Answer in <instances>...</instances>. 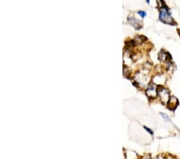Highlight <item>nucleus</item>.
I'll use <instances>...</instances> for the list:
<instances>
[{
  "label": "nucleus",
  "mask_w": 180,
  "mask_h": 159,
  "mask_svg": "<svg viewBox=\"0 0 180 159\" xmlns=\"http://www.w3.org/2000/svg\"><path fill=\"white\" fill-rule=\"evenodd\" d=\"M159 20L164 23L167 24H174L175 21L173 20L171 14L169 13V10L166 7V6H164L160 8V12H159Z\"/></svg>",
  "instance_id": "nucleus-1"
},
{
  "label": "nucleus",
  "mask_w": 180,
  "mask_h": 159,
  "mask_svg": "<svg viewBox=\"0 0 180 159\" xmlns=\"http://www.w3.org/2000/svg\"><path fill=\"white\" fill-rule=\"evenodd\" d=\"M158 96L162 103L163 105H167L170 98H171L169 90L166 89V88H164L163 86H158Z\"/></svg>",
  "instance_id": "nucleus-2"
},
{
  "label": "nucleus",
  "mask_w": 180,
  "mask_h": 159,
  "mask_svg": "<svg viewBox=\"0 0 180 159\" xmlns=\"http://www.w3.org/2000/svg\"><path fill=\"white\" fill-rule=\"evenodd\" d=\"M135 81L138 85L141 87H146L149 85V76L147 73H138L135 76Z\"/></svg>",
  "instance_id": "nucleus-3"
},
{
  "label": "nucleus",
  "mask_w": 180,
  "mask_h": 159,
  "mask_svg": "<svg viewBox=\"0 0 180 159\" xmlns=\"http://www.w3.org/2000/svg\"><path fill=\"white\" fill-rule=\"evenodd\" d=\"M158 87L155 84H151L148 85V88L146 90V94L147 97L150 99H155L158 97Z\"/></svg>",
  "instance_id": "nucleus-4"
},
{
  "label": "nucleus",
  "mask_w": 180,
  "mask_h": 159,
  "mask_svg": "<svg viewBox=\"0 0 180 159\" xmlns=\"http://www.w3.org/2000/svg\"><path fill=\"white\" fill-rule=\"evenodd\" d=\"M179 105V101H178V99L175 97H171L170 98L169 101L167 103V107L168 109H171V110H175L176 109V107Z\"/></svg>",
  "instance_id": "nucleus-5"
},
{
  "label": "nucleus",
  "mask_w": 180,
  "mask_h": 159,
  "mask_svg": "<svg viewBox=\"0 0 180 159\" xmlns=\"http://www.w3.org/2000/svg\"><path fill=\"white\" fill-rule=\"evenodd\" d=\"M129 23L136 29H140L142 28V26H143L142 23L139 20H136L135 18H131V17L129 18Z\"/></svg>",
  "instance_id": "nucleus-6"
},
{
  "label": "nucleus",
  "mask_w": 180,
  "mask_h": 159,
  "mask_svg": "<svg viewBox=\"0 0 180 159\" xmlns=\"http://www.w3.org/2000/svg\"><path fill=\"white\" fill-rule=\"evenodd\" d=\"M138 14H139V15L142 17V18H144V17L147 15V13H146V12H145V11H139V12H138Z\"/></svg>",
  "instance_id": "nucleus-7"
},
{
  "label": "nucleus",
  "mask_w": 180,
  "mask_h": 159,
  "mask_svg": "<svg viewBox=\"0 0 180 159\" xmlns=\"http://www.w3.org/2000/svg\"><path fill=\"white\" fill-rule=\"evenodd\" d=\"M161 115H162V117H163V119L165 121H170V119H169V117H168V116H167V115L166 114H165V113H160Z\"/></svg>",
  "instance_id": "nucleus-8"
},
{
  "label": "nucleus",
  "mask_w": 180,
  "mask_h": 159,
  "mask_svg": "<svg viewBox=\"0 0 180 159\" xmlns=\"http://www.w3.org/2000/svg\"><path fill=\"white\" fill-rule=\"evenodd\" d=\"M144 129H147V132H149V133H150V134H153L152 130H151V129H148V128H147V127H146V126H144Z\"/></svg>",
  "instance_id": "nucleus-9"
},
{
  "label": "nucleus",
  "mask_w": 180,
  "mask_h": 159,
  "mask_svg": "<svg viewBox=\"0 0 180 159\" xmlns=\"http://www.w3.org/2000/svg\"><path fill=\"white\" fill-rule=\"evenodd\" d=\"M147 159H150V158H147Z\"/></svg>",
  "instance_id": "nucleus-10"
}]
</instances>
